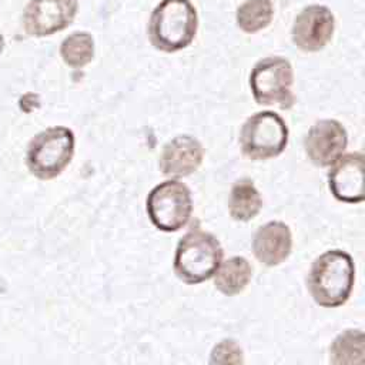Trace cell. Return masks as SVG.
I'll use <instances>...</instances> for the list:
<instances>
[{"label": "cell", "mask_w": 365, "mask_h": 365, "mask_svg": "<svg viewBox=\"0 0 365 365\" xmlns=\"http://www.w3.org/2000/svg\"><path fill=\"white\" fill-rule=\"evenodd\" d=\"M355 282V264L342 250H328L318 255L308 274V289L319 307L336 308L344 305Z\"/></svg>", "instance_id": "cell-1"}, {"label": "cell", "mask_w": 365, "mask_h": 365, "mask_svg": "<svg viewBox=\"0 0 365 365\" xmlns=\"http://www.w3.org/2000/svg\"><path fill=\"white\" fill-rule=\"evenodd\" d=\"M198 27V16L190 0H163L155 6L148 23L151 44L164 53L188 47Z\"/></svg>", "instance_id": "cell-2"}, {"label": "cell", "mask_w": 365, "mask_h": 365, "mask_svg": "<svg viewBox=\"0 0 365 365\" xmlns=\"http://www.w3.org/2000/svg\"><path fill=\"white\" fill-rule=\"evenodd\" d=\"M222 257L224 250L214 234L191 228L175 247L174 274L185 284H201L214 277Z\"/></svg>", "instance_id": "cell-3"}, {"label": "cell", "mask_w": 365, "mask_h": 365, "mask_svg": "<svg viewBox=\"0 0 365 365\" xmlns=\"http://www.w3.org/2000/svg\"><path fill=\"white\" fill-rule=\"evenodd\" d=\"M288 127L279 114L258 111L244 121L240 148L251 161H265L281 155L288 145Z\"/></svg>", "instance_id": "cell-4"}, {"label": "cell", "mask_w": 365, "mask_h": 365, "mask_svg": "<svg viewBox=\"0 0 365 365\" xmlns=\"http://www.w3.org/2000/svg\"><path fill=\"white\" fill-rule=\"evenodd\" d=\"M145 211L151 224L164 232H175L184 228L192 214V197L190 188L174 178L165 180L147 195Z\"/></svg>", "instance_id": "cell-5"}, {"label": "cell", "mask_w": 365, "mask_h": 365, "mask_svg": "<svg viewBox=\"0 0 365 365\" xmlns=\"http://www.w3.org/2000/svg\"><path fill=\"white\" fill-rule=\"evenodd\" d=\"M292 84V66L279 56L257 61L250 74V88L259 106H277L281 110H289L295 104Z\"/></svg>", "instance_id": "cell-6"}, {"label": "cell", "mask_w": 365, "mask_h": 365, "mask_svg": "<svg viewBox=\"0 0 365 365\" xmlns=\"http://www.w3.org/2000/svg\"><path fill=\"white\" fill-rule=\"evenodd\" d=\"M74 134L67 127H50L37 134L27 151V165L40 180L61 174L74 155Z\"/></svg>", "instance_id": "cell-7"}, {"label": "cell", "mask_w": 365, "mask_h": 365, "mask_svg": "<svg viewBox=\"0 0 365 365\" xmlns=\"http://www.w3.org/2000/svg\"><path fill=\"white\" fill-rule=\"evenodd\" d=\"M78 0H30L23 10V29L27 36L46 37L71 24Z\"/></svg>", "instance_id": "cell-8"}, {"label": "cell", "mask_w": 365, "mask_h": 365, "mask_svg": "<svg viewBox=\"0 0 365 365\" xmlns=\"http://www.w3.org/2000/svg\"><path fill=\"white\" fill-rule=\"evenodd\" d=\"M348 133L345 127L332 118L318 120L311 125L305 138L304 148L309 161L317 167H329L346 150Z\"/></svg>", "instance_id": "cell-9"}, {"label": "cell", "mask_w": 365, "mask_h": 365, "mask_svg": "<svg viewBox=\"0 0 365 365\" xmlns=\"http://www.w3.org/2000/svg\"><path fill=\"white\" fill-rule=\"evenodd\" d=\"M335 19L331 10L321 4H311L297 16L292 26L294 44L308 53L322 50L332 38Z\"/></svg>", "instance_id": "cell-10"}, {"label": "cell", "mask_w": 365, "mask_h": 365, "mask_svg": "<svg viewBox=\"0 0 365 365\" xmlns=\"http://www.w3.org/2000/svg\"><path fill=\"white\" fill-rule=\"evenodd\" d=\"M328 187L341 202L359 204L364 201V154L359 151L342 154L329 165Z\"/></svg>", "instance_id": "cell-11"}, {"label": "cell", "mask_w": 365, "mask_h": 365, "mask_svg": "<svg viewBox=\"0 0 365 365\" xmlns=\"http://www.w3.org/2000/svg\"><path fill=\"white\" fill-rule=\"evenodd\" d=\"M204 160V147L192 135L171 138L160 154V171L170 178H182L195 173Z\"/></svg>", "instance_id": "cell-12"}, {"label": "cell", "mask_w": 365, "mask_h": 365, "mask_svg": "<svg viewBox=\"0 0 365 365\" xmlns=\"http://www.w3.org/2000/svg\"><path fill=\"white\" fill-rule=\"evenodd\" d=\"M292 234L282 221H269L261 225L252 238V252L265 267L282 264L291 254Z\"/></svg>", "instance_id": "cell-13"}, {"label": "cell", "mask_w": 365, "mask_h": 365, "mask_svg": "<svg viewBox=\"0 0 365 365\" xmlns=\"http://www.w3.org/2000/svg\"><path fill=\"white\" fill-rule=\"evenodd\" d=\"M252 278V267L244 257L234 255L221 261L214 274V287L222 295L232 297L241 294Z\"/></svg>", "instance_id": "cell-14"}, {"label": "cell", "mask_w": 365, "mask_h": 365, "mask_svg": "<svg viewBox=\"0 0 365 365\" xmlns=\"http://www.w3.org/2000/svg\"><path fill=\"white\" fill-rule=\"evenodd\" d=\"M262 208V198L250 178H240L234 182L228 198V212L232 220L247 222L258 215Z\"/></svg>", "instance_id": "cell-15"}, {"label": "cell", "mask_w": 365, "mask_h": 365, "mask_svg": "<svg viewBox=\"0 0 365 365\" xmlns=\"http://www.w3.org/2000/svg\"><path fill=\"white\" fill-rule=\"evenodd\" d=\"M332 364H356L364 361V334L361 329H345L329 346Z\"/></svg>", "instance_id": "cell-16"}, {"label": "cell", "mask_w": 365, "mask_h": 365, "mask_svg": "<svg viewBox=\"0 0 365 365\" xmlns=\"http://www.w3.org/2000/svg\"><path fill=\"white\" fill-rule=\"evenodd\" d=\"M274 16L269 0H245L237 10V26L245 33H257L265 29Z\"/></svg>", "instance_id": "cell-17"}, {"label": "cell", "mask_w": 365, "mask_h": 365, "mask_svg": "<svg viewBox=\"0 0 365 365\" xmlns=\"http://www.w3.org/2000/svg\"><path fill=\"white\" fill-rule=\"evenodd\" d=\"M63 61L74 68L84 67L94 57V40L87 31H74L60 46Z\"/></svg>", "instance_id": "cell-18"}, {"label": "cell", "mask_w": 365, "mask_h": 365, "mask_svg": "<svg viewBox=\"0 0 365 365\" xmlns=\"http://www.w3.org/2000/svg\"><path fill=\"white\" fill-rule=\"evenodd\" d=\"M211 364H242L244 355L241 346L234 339L220 341L211 351Z\"/></svg>", "instance_id": "cell-19"}, {"label": "cell", "mask_w": 365, "mask_h": 365, "mask_svg": "<svg viewBox=\"0 0 365 365\" xmlns=\"http://www.w3.org/2000/svg\"><path fill=\"white\" fill-rule=\"evenodd\" d=\"M3 50V37H1V34H0V51Z\"/></svg>", "instance_id": "cell-20"}]
</instances>
